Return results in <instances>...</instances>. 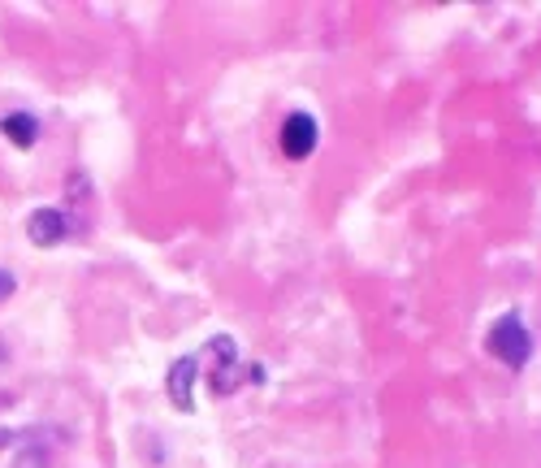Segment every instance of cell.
Instances as JSON below:
<instances>
[{
  "label": "cell",
  "mask_w": 541,
  "mask_h": 468,
  "mask_svg": "<svg viewBox=\"0 0 541 468\" xmlns=\"http://www.w3.org/2000/svg\"><path fill=\"white\" fill-rule=\"evenodd\" d=\"M485 347H490L503 364H511V369H524L529 356H533V338H529V330H524V321L516 317V312H507V317L494 321V330H490V338H485Z\"/></svg>",
  "instance_id": "1"
},
{
  "label": "cell",
  "mask_w": 541,
  "mask_h": 468,
  "mask_svg": "<svg viewBox=\"0 0 541 468\" xmlns=\"http://www.w3.org/2000/svg\"><path fill=\"white\" fill-rule=\"evenodd\" d=\"M316 139H321V130H316V117L312 113H290L286 126H282V152L290 161H303V156L316 152Z\"/></svg>",
  "instance_id": "2"
},
{
  "label": "cell",
  "mask_w": 541,
  "mask_h": 468,
  "mask_svg": "<svg viewBox=\"0 0 541 468\" xmlns=\"http://www.w3.org/2000/svg\"><path fill=\"white\" fill-rule=\"evenodd\" d=\"M65 234H70V217L61 208H35L31 221H26V239L35 247H57Z\"/></svg>",
  "instance_id": "3"
},
{
  "label": "cell",
  "mask_w": 541,
  "mask_h": 468,
  "mask_svg": "<svg viewBox=\"0 0 541 468\" xmlns=\"http://www.w3.org/2000/svg\"><path fill=\"white\" fill-rule=\"evenodd\" d=\"M200 373V356H182L174 369H169V399H174V408L178 412H191L195 408V399H191V377Z\"/></svg>",
  "instance_id": "4"
},
{
  "label": "cell",
  "mask_w": 541,
  "mask_h": 468,
  "mask_svg": "<svg viewBox=\"0 0 541 468\" xmlns=\"http://www.w3.org/2000/svg\"><path fill=\"white\" fill-rule=\"evenodd\" d=\"M0 130H5L18 148H35V139H39V122L31 113H9L5 122H0Z\"/></svg>",
  "instance_id": "5"
},
{
  "label": "cell",
  "mask_w": 541,
  "mask_h": 468,
  "mask_svg": "<svg viewBox=\"0 0 541 468\" xmlns=\"http://www.w3.org/2000/svg\"><path fill=\"white\" fill-rule=\"evenodd\" d=\"M13 286H18V282H13V273H9V269H0V299H9V295H13Z\"/></svg>",
  "instance_id": "6"
},
{
  "label": "cell",
  "mask_w": 541,
  "mask_h": 468,
  "mask_svg": "<svg viewBox=\"0 0 541 468\" xmlns=\"http://www.w3.org/2000/svg\"><path fill=\"white\" fill-rule=\"evenodd\" d=\"M5 442H9V434H5V429H0V447H5Z\"/></svg>",
  "instance_id": "7"
}]
</instances>
